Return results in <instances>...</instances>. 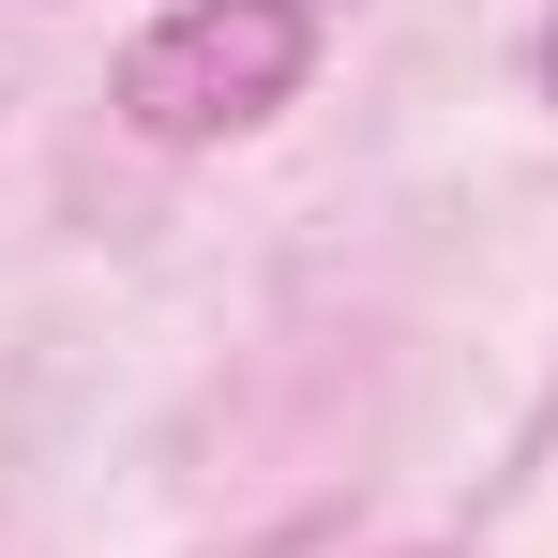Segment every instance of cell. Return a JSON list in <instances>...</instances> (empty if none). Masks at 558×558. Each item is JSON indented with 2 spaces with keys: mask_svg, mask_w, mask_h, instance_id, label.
Segmentation results:
<instances>
[{
  "mask_svg": "<svg viewBox=\"0 0 558 558\" xmlns=\"http://www.w3.org/2000/svg\"><path fill=\"white\" fill-rule=\"evenodd\" d=\"M544 92H558V15H544Z\"/></svg>",
  "mask_w": 558,
  "mask_h": 558,
  "instance_id": "2",
  "label": "cell"
},
{
  "mask_svg": "<svg viewBox=\"0 0 558 558\" xmlns=\"http://www.w3.org/2000/svg\"><path fill=\"white\" fill-rule=\"evenodd\" d=\"M302 61H317V15L302 0H182V15H151L136 31V61H121V121L136 136H242V121H272L302 92Z\"/></svg>",
  "mask_w": 558,
  "mask_h": 558,
  "instance_id": "1",
  "label": "cell"
}]
</instances>
